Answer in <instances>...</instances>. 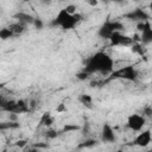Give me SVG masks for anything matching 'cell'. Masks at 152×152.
<instances>
[{
    "mask_svg": "<svg viewBox=\"0 0 152 152\" xmlns=\"http://www.w3.org/2000/svg\"><path fill=\"white\" fill-rule=\"evenodd\" d=\"M114 66L115 63L110 55H108L104 51H97L86 59L82 70L87 72L89 76L94 74H100L106 76V75H110L115 70Z\"/></svg>",
    "mask_w": 152,
    "mask_h": 152,
    "instance_id": "obj_1",
    "label": "cell"
},
{
    "mask_svg": "<svg viewBox=\"0 0 152 152\" xmlns=\"http://www.w3.org/2000/svg\"><path fill=\"white\" fill-rule=\"evenodd\" d=\"M82 20V15L80 13H76V14H69L64 8H61L56 17L51 20L50 25L51 26H55V27H61L62 30L64 31H69V30H72L75 28V26Z\"/></svg>",
    "mask_w": 152,
    "mask_h": 152,
    "instance_id": "obj_2",
    "label": "cell"
},
{
    "mask_svg": "<svg viewBox=\"0 0 152 152\" xmlns=\"http://www.w3.org/2000/svg\"><path fill=\"white\" fill-rule=\"evenodd\" d=\"M124 24L119 20H106L103 21L100 27L97 28V36L102 39H108L115 33V32H121L124 30Z\"/></svg>",
    "mask_w": 152,
    "mask_h": 152,
    "instance_id": "obj_3",
    "label": "cell"
},
{
    "mask_svg": "<svg viewBox=\"0 0 152 152\" xmlns=\"http://www.w3.org/2000/svg\"><path fill=\"white\" fill-rule=\"evenodd\" d=\"M110 78H120V80H125V81L135 82L139 78V74L133 65H126V66H121V68L114 70L110 74Z\"/></svg>",
    "mask_w": 152,
    "mask_h": 152,
    "instance_id": "obj_4",
    "label": "cell"
},
{
    "mask_svg": "<svg viewBox=\"0 0 152 152\" xmlns=\"http://www.w3.org/2000/svg\"><path fill=\"white\" fill-rule=\"evenodd\" d=\"M30 106L25 100H10L6 106L2 108L4 112H7L8 114H23L28 112Z\"/></svg>",
    "mask_w": 152,
    "mask_h": 152,
    "instance_id": "obj_5",
    "label": "cell"
},
{
    "mask_svg": "<svg viewBox=\"0 0 152 152\" xmlns=\"http://www.w3.org/2000/svg\"><path fill=\"white\" fill-rule=\"evenodd\" d=\"M145 125H146V118L142 114H138V113L131 114L127 118V121H126L127 128L131 129V131H133V132H140V131H142Z\"/></svg>",
    "mask_w": 152,
    "mask_h": 152,
    "instance_id": "obj_6",
    "label": "cell"
},
{
    "mask_svg": "<svg viewBox=\"0 0 152 152\" xmlns=\"http://www.w3.org/2000/svg\"><path fill=\"white\" fill-rule=\"evenodd\" d=\"M138 30L140 31V44L141 45H148L152 43V26L150 20L144 21V23H138L137 24Z\"/></svg>",
    "mask_w": 152,
    "mask_h": 152,
    "instance_id": "obj_7",
    "label": "cell"
},
{
    "mask_svg": "<svg viewBox=\"0 0 152 152\" xmlns=\"http://www.w3.org/2000/svg\"><path fill=\"white\" fill-rule=\"evenodd\" d=\"M100 138H101V141L104 144H114L116 141V133L110 124L104 122L102 125V128L100 132Z\"/></svg>",
    "mask_w": 152,
    "mask_h": 152,
    "instance_id": "obj_8",
    "label": "cell"
},
{
    "mask_svg": "<svg viewBox=\"0 0 152 152\" xmlns=\"http://www.w3.org/2000/svg\"><path fill=\"white\" fill-rule=\"evenodd\" d=\"M109 42L113 46H132L134 39L122 32H115L110 38Z\"/></svg>",
    "mask_w": 152,
    "mask_h": 152,
    "instance_id": "obj_9",
    "label": "cell"
},
{
    "mask_svg": "<svg viewBox=\"0 0 152 152\" xmlns=\"http://www.w3.org/2000/svg\"><path fill=\"white\" fill-rule=\"evenodd\" d=\"M151 140H152L151 129H142L135 135V138L132 141V145L144 148V147H147L151 144Z\"/></svg>",
    "mask_w": 152,
    "mask_h": 152,
    "instance_id": "obj_10",
    "label": "cell"
},
{
    "mask_svg": "<svg viewBox=\"0 0 152 152\" xmlns=\"http://www.w3.org/2000/svg\"><path fill=\"white\" fill-rule=\"evenodd\" d=\"M125 18H127L132 21H135L138 24V23H144V21L150 20V14L144 8H134L132 11H129L128 13H126Z\"/></svg>",
    "mask_w": 152,
    "mask_h": 152,
    "instance_id": "obj_11",
    "label": "cell"
},
{
    "mask_svg": "<svg viewBox=\"0 0 152 152\" xmlns=\"http://www.w3.org/2000/svg\"><path fill=\"white\" fill-rule=\"evenodd\" d=\"M13 18L17 19L18 23L27 26V25H32L33 24L36 17L32 15V14H30V13H27V12H18V13H15L13 15Z\"/></svg>",
    "mask_w": 152,
    "mask_h": 152,
    "instance_id": "obj_12",
    "label": "cell"
},
{
    "mask_svg": "<svg viewBox=\"0 0 152 152\" xmlns=\"http://www.w3.org/2000/svg\"><path fill=\"white\" fill-rule=\"evenodd\" d=\"M8 27H10V30L13 32V34H14V36L21 34V33L26 30V26H25V25H23V24H20V23H18V21H15V23L11 24Z\"/></svg>",
    "mask_w": 152,
    "mask_h": 152,
    "instance_id": "obj_13",
    "label": "cell"
},
{
    "mask_svg": "<svg viewBox=\"0 0 152 152\" xmlns=\"http://www.w3.org/2000/svg\"><path fill=\"white\" fill-rule=\"evenodd\" d=\"M39 124H40L42 126H45V127H51V125L53 124V118L51 116L50 113H44L43 116L40 118Z\"/></svg>",
    "mask_w": 152,
    "mask_h": 152,
    "instance_id": "obj_14",
    "label": "cell"
},
{
    "mask_svg": "<svg viewBox=\"0 0 152 152\" xmlns=\"http://www.w3.org/2000/svg\"><path fill=\"white\" fill-rule=\"evenodd\" d=\"M13 36H14V34H13V32L10 30L8 26L0 28V39H1V40H7V39L12 38Z\"/></svg>",
    "mask_w": 152,
    "mask_h": 152,
    "instance_id": "obj_15",
    "label": "cell"
},
{
    "mask_svg": "<svg viewBox=\"0 0 152 152\" xmlns=\"http://www.w3.org/2000/svg\"><path fill=\"white\" fill-rule=\"evenodd\" d=\"M80 102L82 103V104H84V106H87V107H89V108H91V103H93V97L89 95V94H82L81 96H80Z\"/></svg>",
    "mask_w": 152,
    "mask_h": 152,
    "instance_id": "obj_16",
    "label": "cell"
},
{
    "mask_svg": "<svg viewBox=\"0 0 152 152\" xmlns=\"http://www.w3.org/2000/svg\"><path fill=\"white\" fill-rule=\"evenodd\" d=\"M37 30H42L43 27H44V21H43V19L42 18H39V17H36L34 18V21H33V24H32Z\"/></svg>",
    "mask_w": 152,
    "mask_h": 152,
    "instance_id": "obj_17",
    "label": "cell"
},
{
    "mask_svg": "<svg viewBox=\"0 0 152 152\" xmlns=\"http://www.w3.org/2000/svg\"><path fill=\"white\" fill-rule=\"evenodd\" d=\"M64 10L69 13V14H76L77 13V8H76V6L75 5H66L65 7H64Z\"/></svg>",
    "mask_w": 152,
    "mask_h": 152,
    "instance_id": "obj_18",
    "label": "cell"
},
{
    "mask_svg": "<svg viewBox=\"0 0 152 152\" xmlns=\"http://www.w3.org/2000/svg\"><path fill=\"white\" fill-rule=\"evenodd\" d=\"M57 135H58V133L55 129H48V132H46V138H49V139H53Z\"/></svg>",
    "mask_w": 152,
    "mask_h": 152,
    "instance_id": "obj_19",
    "label": "cell"
},
{
    "mask_svg": "<svg viewBox=\"0 0 152 152\" xmlns=\"http://www.w3.org/2000/svg\"><path fill=\"white\" fill-rule=\"evenodd\" d=\"M10 101V99H7V97H5L2 94H0V109L2 110V108L6 106V103Z\"/></svg>",
    "mask_w": 152,
    "mask_h": 152,
    "instance_id": "obj_20",
    "label": "cell"
},
{
    "mask_svg": "<svg viewBox=\"0 0 152 152\" xmlns=\"http://www.w3.org/2000/svg\"><path fill=\"white\" fill-rule=\"evenodd\" d=\"M76 77H77L78 80H81V81H84V80H87V78L89 77V75H88L87 72H84L83 70H81V71H80V72L76 75Z\"/></svg>",
    "mask_w": 152,
    "mask_h": 152,
    "instance_id": "obj_21",
    "label": "cell"
},
{
    "mask_svg": "<svg viewBox=\"0 0 152 152\" xmlns=\"http://www.w3.org/2000/svg\"><path fill=\"white\" fill-rule=\"evenodd\" d=\"M14 145L18 146V147H25V146L27 145V140H25V139H19V140L15 141Z\"/></svg>",
    "mask_w": 152,
    "mask_h": 152,
    "instance_id": "obj_22",
    "label": "cell"
},
{
    "mask_svg": "<svg viewBox=\"0 0 152 152\" xmlns=\"http://www.w3.org/2000/svg\"><path fill=\"white\" fill-rule=\"evenodd\" d=\"M78 129L77 126H71V125H66L64 128H63V132H70V131H76Z\"/></svg>",
    "mask_w": 152,
    "mask_h": 152,
    "instance_id": "obj_23",
    "label": "cell"
},
{
    "mask_svg": "<svg viewBox=\"0 0 152 152\" xmlns=\"http://www.w3.org/2000/svg\"><path fill=\"white\" fill-rule=\"evenodd\" d=\"M151 114H152V109H151V107L148 106V107H146V108L144 109L142 115H144L145 118H147V116H151Z\"/></svg>",
    "mask_w": 152,
    "mask_h": 152,
    "instance_id": "obj_24",
    "label": "cell"
},
{
    "mask_svg": "<svg viewBox=\"0 0 152 152\" xmlns=\"http://www.w3.org/2000/svg\"><path fill=\"white\" fill-rule=\"evenodd\" d=\"M24 152H39V150L36 146H32V147H28V148L24 150Z\"/></svg>",
    "mask_w": 152,
    "mask_h": 152,
    "instance_id": "obj_25",
    "label": "cell"
},
{
    "mask_svg": "<svg viewBox=\"0 0 152 152\" xmlns=\"http://www.w3.org/2000/svg\"><path fill=\"white\" fill-rule=\"evenodd\" d=\"M93 146V145H95V141L94 140H90V141H87V142H84V144H82L81 145V147H86V146Z\"/></svg>",
    "mask_w": 152,
    "mask_h": 152,
    "instance_id": "obj_26",
    "label": "cell"
},
{
    "mask_svg": "<svg viewBox=\"0 0 152 152\" xmlns=\"http://www.w3.org/2000/svg\"><path fill=\"white\" fill-rule=\"evenodd\" d=\"M64 109H65V108H64V106H63V103H61V104H59V107L57 108V112H63Z\"/></svg>",
    "mask_w": 152,
    "mask_h": 152,
    "instance_id": "obj_27",
    "label": "cell"
},
{
    "mask_svg": "<svg viewBox=\"0 0 152 152\" xmlns=\"http://www.w3.org/2000/svg\"><path fill=\"white\" fill-rule=\"evenodd\" d=\"M0 152H8V151H7V150H1Z\"/></svg>",
    "mask_w": 152,
    "mask_h": 152,
    "instance_id": "obj_28",
    "label": "cell"
},
{
    "mask_svg": "<svg viewBox=\"0 0 152 152\" xmlns=\"http://www.w3.org/2000/svg\"><path fill=\"white\" fill-rule=\"evenodd\" d=\"M115 152H124V151H121V150H118V151H115Z\"/></svg>",
    "mask_w": 152,
    "mask_h": 152,
    "instance_id": "obj_29",
    "label": "cell"
},
{
    "mask_svg": "<svg viewBox=\"0 0 152 152\" xmlns=\"http://www.w3.org/2000/svg\"><path fill=\"white\" fill-rule=\"evenodd\" d=\"M2 86H4V84H2V83H0V88H2Z\"/></svg>",
    "mask_w": 152,
    "mask_h": 152,
    "instance_id": "obj_30",
    "label": "cell"
}]
</instances>
